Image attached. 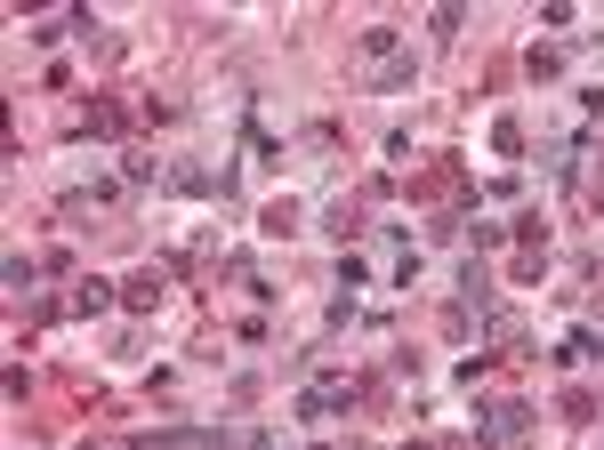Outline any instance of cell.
I'll return each instance as SVG.
<instances>
[{
  "label": "cell",
  "instance_id": "7a4b0ae2",
  "mask_svg": "<svg viewBox=\"0 0 604 450\" xmlns=\"http://www.w3.org/2000/svg\"><path fill=\"white\" fill-rule=\"evenodd\" d=\"M258 450H282V442H258Z\"/></svg>",
  "mask_w": 604,
  "mask_h": 450
},
{
  "label": "cell",
  "instance_id": "6da1fadb",
  "mask_svg": "<svg viewBox=\"0 0 604 450\" xmlns=\"http://www.w3.org/2000/svg\"><path fill=\"white\" fill-rule=\"evenodd\" d=\"M492 435H500V442L523 435V411H516V402H500V411H492Z\"/></svg>",
  "mask_w": 604,
  "mask_h": 450
}]
</instances>
